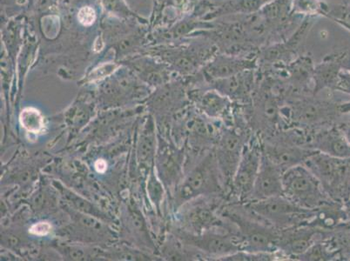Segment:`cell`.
I'll return each mask as SVG.
<instances>
[{"instance_id":"1","label":"cell","mask_w":350,"mask_h":261,"mask_svg":"<svg viewBox=\"0 0 350 261\" xmlns=\"http://www.w3.org/2000/svg\"><path fill=\"white\" fill-rule=\"evenodd\" d=\"M281 114L282 129H316L339 125L350 115V103L313 94L291 95L283 102Z\"/></svg>"},{"instance_id":"2","label":"cell","mask_w":350,"mask_h":261,"mask_svg":"<svg viewBox=\"0 0 350 261\" xmlns=\"http://www.w3.org/2000/svg\"><path fill=\"white\" fill-rule=\"evenodd\" d=\"M146 53L167 64L172 71L186 78L195 75L218 53L215 44L205 38H186L175 42L154 44Z\"/></svg>"},{"instance_id":"3","label":"cell","mask_w":350,"mask_h":261,"mask_svg":"<svg viewBox=\"0 0 350 261\" xmlns=\"http://www.w3.org/2000/svg\"><path fill=\"white\" fill-rule=\"evenodd\" d=\"M228 187L218 167L213 150L200 157L175 189L174 206L179 209L184 204L200 197H226Z\"/></svg>"},{"instance_id":"4","label":"cell","mask_w":350,"mask_h":261,"mask_svg":"<svg viewBox=\"0 0 350 261\" xmlns=\"http://www.w3.org/2000/svg\"><path fill=\"white\" fill-rule=\"evenodd\" d=\"M221 215L234 225L243 251L278 253L280 230L248 211L243 204L226 202Z\"/></svg>"},{"instance_id":"5","label":"cell","mask_w":350,"mask_h":261,"mask_svg":"<svg viewBox=\"0 0 350 261\" xmlns=\"http://www.w3.org/2000/svg\"><path fill=\"white\" fill-rule=\"evenodd\" d=\"M202 37L212 41L218 53L228 55L256 57L262 44L254 36L246 17L232 22L216 21L212 29L199 30L187 38Z\"/></svg>"},{"instance_id":"6","label":"cell","mask_w":350,"mask_h":261,"mask_svg":"<svg viewBox=\"0 0 350 261\" xmlns=\"http://www.w3.org/2000/svg\"><path fill=\"white\" fill-rule=\"evenodd\" d=\"M148 20H123L107 16L101 21L103 44L116 51V59L146 52L148 41Z\"/></svg>"},{"instance_id":"7","label":"cell","mask_w":350,"mask_h":261,"mask_svg":"<svg viewBox=\"0 0 350 261\" xmlns=\"http://www.w3.org/2000/svg\"><path fill=\"white\" fill-rule=\"evenodd\" d=\"M304 165L320 181L331 200L345 203L350 199V159L316 152Z\"/></svg>"},{"instance_id":"8","label":"cell","mask_w":350,"mask_h":261,"mask_svg":"<svg viewBox=\"0 0 350 261\" xmlns=\"http://www.w3.org/2000/svg\"><path fill=\"white\" fill-rule=\"evenodd\" d=\"M228 202L226 197H200L184 204L177 210L180 230L200 234L211 229L227 227L228 219L221 209Z\"/></svg>"},{"instance_id":"9","label":"cell","mask_w":350,"mask_h":261,"mask_svg":"<svg viewBox=\"0 0 350 261\" xmlns=\"http://www.w3.org/2000/svg\"><path fill=\"white\" fill-rule=\"evenodd\" d=\"M241 204L278 230L306 225L313 213V210L302 208L284 195Z\"/></svg>"},{"instance_id":"10","label":"cell","mask_w":350,"mask_h":261,"mask_svg":"<svg viewBox=\"0 0 350 261\" xmlns=\"http://www.w3.org/2000/svg\"><path fill=\"white\" fill-rule=\"evenodd\" d=\"M176 237L212 261H219L222 258L243 250L237 229L230 221L227 227L211 229L200 234H189L178 229Z\"/></svg>"},{"instance_id":"11","label":"cell","mask_w":350,"mask_h":261,"mask_svg":"<svg viewBox=\"0 0 350 261\" xmlns=\"http://www.w3.org/2000/svg\"><path fill=\"white\" fill-rule=\"evenodd\" d=\"M283 195L308 210L320 208L331 200L320 181L304 165H297L284 171Z\"/></svg>"},{"instance_id":"12","label":"cell","mask_w":350,"mask_h":261,"mask_svg":"<svg viewBox=\"0 0 350 261\" xmlns=\"http://www.w3.org/2000/svg\"><path fill=\"white\" fill-rule=\"evenodd\" d=\"M317 17H306L287 39L263 46L257 53L258 70L284 68L305 52L308 35Z\"/></svg>"},{"instance_id":"13","label":"cell","mask_w":350,"mask_h":261,"mask_svg":"<svg viewBox=\"0 0 350 261\" xmlns=\"http://www.w3.org/2000/svg\"><path fill=\"white\" fill-rule=\"evenodd\" d=\"M262 159V142L259 137L254 135L245 146L241 161L232 180L228 195V202H250Z\"/></svg>"},{"instance_id":"14","label":"cell","mask_w":350,"mask_h":261,"mask_svg":"<svg viewBox=\"0 0 350 261\" xmlns=\"http://www.w3.org/2000/svg\"><path fill=\"white\" fill-rule=\"evenodd\" d=\"M292 9L293 0H272L258 12L268 34V46L287 39L304 21V17L293 14Z\"/></svg>"},{"instance_id":"15","label":"cell","mask_w":350,"mask_h":261,"mask_svg":"<svg viewBox=\"0 0 350 261\" xmlns=\"http://www.w3.org/2000/svg\"><path fill=\"white\" fill-rule=\"evenodd\" d=\"M257 68V57L234 56L218 53L200 72L190 76L189 81L193 87H206L209 81L232 77L238 73Z\"/></svg>"},{"instance_id":"16","label":"cell","mask_w":350,"mask_h":261,"mask_svg":"<svg viewBox=\"0 0 350 261\" xmlns=\"http://www.w3.org/2000/svg\"><path fill=\"white\" fill-rule=\"evenodd\" d=\"M331 232L310 225L282 229L279 232L278 251L284 260H295L320 238H327Z\"/></svg>"},{"instance_id":"17","label":"cell","mask_w":350,"mask_h":261,"mask_svg":"<svg viewBox=\"0 0 350 261\" xmlns=\"http://www.w3.org/2000/svg\"><path fill=\"white\" fill-rule=\"evenodd\" d=\"M308 148L339 159H350V142L338 125L308 130Z\"/></svg>"},{"instance_id":"18","label":"cell","mask_w":350,"mask_h":261,"mask_svg":"<svg viewBox=\"0 0 350 261\" xmlns=\"http://www.w3.org/2000/svg\"><path fill=\"white\" fill-rule=\"evenodd\" d=\"M189 100L195 104L197 111L214 120L228 122L233 113L234 102L215 89L189 87Z\"/></svg>"},{"instance_id":"19","label":"cell","mask_w":350,"mask_h":261,"mask_svg":"<svg viewBox=\"0 0 350 261\" xmlns=\"http://www.w3.org/2000/svg\"><path fill=\"white\" fill-rule=\"evenodd\" d=\"M316 64L310 53H304L288 66L280 68V76L288 85L291 95L313 94L314 70Z\"/></svg>"},{"instance_id":"20","label":"cell","mask_w":350,"mask_h":261,"mask_svg":"<svg viewBox=\"0 0 350 261\" xmlns=\"http://www.w3.org/2000/svg\"><path fill=\"white\" fill-rule=\"evenodd\" d=\"M120 63L131 69L135 74L146 84L161 87L172 81L173 73L170 66L148 53L137 54L122 60Z\"/></svg>"},{"instance_id":"21","label":"cell","mask_w":350,"mask_h":261,"mask_svg":"<svg viewBox=\"0 0 350 261\" xmlns=\"http://www.w3.org/2000/svg\"><path fill=\"white\" fill-rule=\"evenodd\" d=\"M256 70H250L238 73L232 77L209 81L206 87L215 89L234 103H250L257 84Z\"/></svg>"},{"instance_id":"22","label":"cell","mask_w":350,"mask_h":261,"mask_svg":"<svg viewBox=\"0 0 350 261\" xmlns=\"http://www.w3.org/2000/svg\"><path fill=\"white\" fill-rule=\"evenodd\" d=\"M139 78L131 69H117L105 79L100 87L101 97L107 101L120 102L135 97L139 92L146 91L144 85L139 82Z\"/></svg>"},{"instance_id":"23","label":"cell","mask_w":350,"mask_h":261,"mask_svg":"<svg viewBox=\"0 0 350 261\" xmlns=\"http://www.w3.org/2000/svg\"><path fill=\"white\" fill-rule=\"evenodd\" d=\"M283 174L284 171L281 168L262 154V163L250 202L283 195Z\"/></svg>"},{"instance_id":"24","label":"cell","mask_w":350,"mask_h":261,"mask_svg":"<svg viewBox=\"0 0 350 261\" xmlns=\"http://www.w3.org/2000/svg\"><path fill=\"white\" fill-rule=\"evenodd\" d=\"M342 72L340 50L324 57L323 60L314 66L312 88L313 95L317 96L325 90L336 92Z\"/></svg>"},{"instance_id":"25","label":"cell","mask_w":350,"mask_h":261,"mask_svg":"<svg viewBox=\"0 0 350 261\" xmlns=\"http://www.w3.org/2000/svg\"><path fill=\"white\" fill-rule=\"evenodd\" d=\"M272 0H227L215 3L214 11L204 17V20L214 21L229 15H250L262 10Z\"/></svg>"},{"instance_id":"26","label":"cell","mask_w":350,"mask_h":261,"mask_svg":"<svg viewBox=\"0 0 350 261\" xmlns=\"http://www.w3.org/2000/svg\"><path fill=\"white\" fill-rule=\"evenodd\" d=\"M300 261H332L342 260V251L336 248L329 237L320 238L314 242L306 251L295 258Z\"/></svg>"},{"instance_id":"27","label":"cell","mask_w":350,"mask_h":261,"mask_svg":"<svg viewBox=\"0 0 350 261\" xmlns=\"http://www.w3.org/2000/svg\"><path fill=\"white\" fill-rule=\"evenodd\" d=\"M327 3L323 0H293V14L302 17H324Z\"/></svg>"},{"instance_id":"28","label":"cell","mask_w":350,"mask_h":261,"mask_svg":"<svg viewBox=\"0 0 350 261\" xmlns=\"http://www.w3.org/2000/svg\"><path fill=\"white\" fill-rule=\"evenodd\" d=\"M100 3L108 16L123 18V20H146L133 12L125 0H100Z\"/></svg>"},{"instance_id":"29","label":"cell","mask_w":350,"mask_h":261,"mask_svg":"<svg viewBox=\"0 0 350 261\" xmlns=\"http://www.w3.org/2000/svg\"><path fill=\"white\" fill-rule=\"evenodd\" d=\"M20 121L22 127L31 133H40L44 127V117L36 108H25L21 111Z\"/></svg>"},{"instance_id":"30","label":"cell","mask_w":350,"mask_h":261,"mask_svg":"<svg viewBox=\"0 0 350 261\" xmlns=\"http://www.w3.org/2000/svg\"><path fill=\"white\" fill-rule=\"evenodd\" d=\"M324 17L350 31V4H329Z\"/></svg>"},{"instance_id":"31","label":"cell","mask_w":350,"mask_h":261,"mask_svg":"<svg viewBox=\"0 0 350 261\" xmlns=\"http://www.w3.org/2000/svg\"><path fill=\"white\" fill-rule=\"evenodd\" d=\"M283 260L278 253H251L247 251H238L219 261H273Z\"/></svg>"},{"instance_id":"32","label":"cell","mask_w":350,"mask_h":261,"mask_svg":"<svg viewBox=\"0 0 350 261\" xmlns=\"http://www.w3.org/2000/svg\"><path fill=\"white\" fill-rule=\"evenodd\" d=\"M59 189L62 190L64 198L68 200V202L71 203L72 208L77 209L79 212L91 216L94 215V217L103 218L100 216L101 215V212L95 208L94 206H92L91 204H89L87 200H83L81 197L70 192V191L62 189V187H60Z\"/></svg>"},{"instance_id":"33","label":"cell","mask_w":350,"mask_h":261,"mask_svg":"<svg viewBox=\"0 0 350 261\" xmlns=\"http://www.w3.org/2000/svg\"><path fill=\"white\" fill-rule=\"evenodd\" d=\"M154 137L150 129L146 130L139 146V157L142 161H148L154 152Z\"/></svg>"},{"instance_id":"34","label":"cell","mask_w":350,"mask_h":261,"mask_svg":"<svg viewBox=\"0 0 350 261\" xmlns=\"http://www.w3.org/2000/svg\"><path fill=\"white\" fill-rule=\"evenodd\" d=\"M77 20L83 27H90L97 20L96 12L90 5L82 6L79 9Z\"/></svg>"},{"instance_id":"35","label":"cell","mask_w":350,"mask_h":261,"mask_svg":"<svg viewBox=\"0 0 350 261\" xmlns=\"http://www.w3.org/2000/svg\"><path fill=\"white\" fill-rule=\"evenodd\" d=\"M118 69V65L116 63H107L104 65L98 66V68L94 69L89 76L90 81H98L101 79L108 77L116 71Z\"/></svg>"},{"instance_id":"36","label":"cell","mask_w":350,"mask_h":261,"mask_svg":"<svg viewBox=\"0 0 350 261\" xmlns=\"http://www.w3.org/2000/svg\"><path fill=\"white\" fill-rule=\"evenodd\" d=\"M51 225L47 222H39L31 225L30 228L31 234L37 235V236H44V235L49 234L51 231Z\"/></svg>"},{"instance_id":"37","label":"cell","mask_w":350,"mask_h":261,"mask_svg":"<svg viewBox=\"0 0 350 261\" xmlns=\"http://www.w3.org/2000/svg\"><path fill=\"white\" fill-rule=\"evenodd\" d=\"M336 91L345 92L350 95V73L342 71L340 72L338 85Z\"/></svg>"},{"instance_id":"38","label":"cell","mask_w":350,"mask_h":261,"mask_svg":"<svg viewBox=\"0 0 350 261\" xmlns=\"http://www.w3.org/2000/svg\"><path fill=\"white\" fill-rule=\"evenodd\" d=\"M342 71L350 73V49L340 50Z\"/></svg>"},{"instance_id":"39","label":"cell","mask_w":350,"mask_h":261,"mask_svg":"<svg viewBox=\"0 0 350 261\" xmlns=\"http://www.w3.org/2000/svg\"><path fill=\"white\" fill-rule=\"evenodd\" d=\"M66 251L68 253V257L72 260H82V258L85 257V253L79 248L69 247Z\"/></svg>"},{"instance_id":"40","label":"cell","mask_w":350,"mask_h":261,"mask_svg":"<svg viewBox=\"0 0 350 261\" xmlns=\"http://www.w3.org/2000/svg\"><path fill=\"white\" fill-rule=\"evenodd\" d=\"M156 2H157L158 5H162L163 4L164 0H156Z\"/></svg>"}]
</instances>
